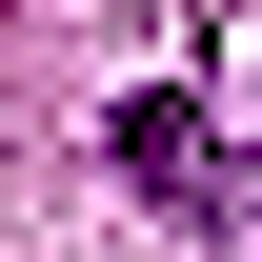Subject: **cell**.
I'll return each instance as SVG.
<instances>
[{
  "mask_svg": "<svg viewBox=\"0 0 262 262\" xmlns=\"http://www.w3.org/2000/svg\"><path fill=\"white\" fill-rule=\"evenodd\" d=\"M101 162L162 202V222H202V242H242V222H262V162H242L222 121H202V101H162V81H141L121 121H101Z\"/></svg>",
  "mask_w": 262,
  "mask_h": 262,
  "instance_id": "obj_1",
  "label": "cell"
}]
</instances>
